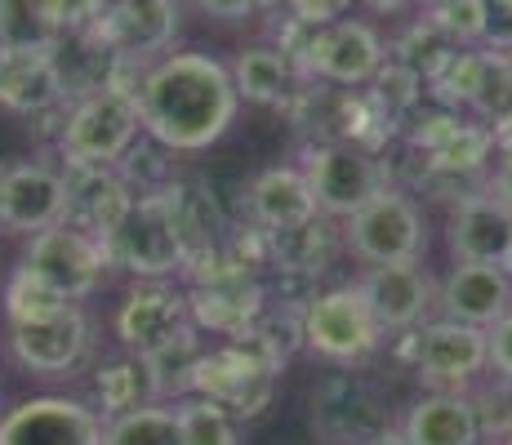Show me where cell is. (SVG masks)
Wrapping results in <instances>:
<instances>
[{
  "instance_id": "obj_35",
  "label": "cell",
  "mask_w": 512,
  "mask_h": 445,
  "mask_svg": "<svg viewBox=\"0 0 512 445\" xmlns=\"http://www.w3.org/2000/svg\"><path fill=\"white\" fill-rule=\"evenodd\" d=\"M58 5V27H63V41L67 36H94L98 32V23H103V14H107V5L112 0H54Z\"/></svg>"
},
{
  "instance_id": "obj_42",
  "label": "cell",
  "mask_w": 512,
  "mask_h": 445,
  "mask_svg": "<svg viewBox=\"0 0 512 445\" xmlns=\"http://www.w3.org/2000/svg\"><path fill=\"white\" fill-rule=\"evenodd\" d=\"M361 445H410V441L401 437V428H383V432H374V437L361 441Z\"/></svg>"
},
{
  "instance_id": "obj_7",
  "label": "cell",
  "mask_w": 512,
  "mask_h": 445,
  "mask_svg": "<svg viewBox=\"0 0 512 445\" xmlns=\"http://www.w3.org/2000/svg\"><path fill=\"white\" fill-rule=\"evenodd\" d=\"M107 263L125 267V272L143 276V281H165V276H179L187 267L183 241L174 232L170 205L165 196H134V205L125 210V219L116 223V232L103 241Z\"/></svg>"
},
{
  "instance_id": "obj_30",
  "label": "cell",
  "mask_w": 512,
  "mask_h": 445,
  "mask_svg": "<svg viewBox=\"0 0 512 445\" xmlns=\"http://www.w3.org/2000/svg\"><path fill=\"white\" fill-rule=\"evenodd\" d=\"M174 419H179L183 445H241V437H236V419L219 401L183 397V401H174Z\"/></svg>"
},
{
  "instance_id": "obj_20",
  "label": "cell",
  "mask_w": 512,
  "mask_h": 445,
  "mask_svg": "<svg viewBox=\"0 0 512 445\" xmlns=\"http://www.w3.org/2000/svg\"><path fill=\"white\" fill-rule=\"evenodd\" d=\"M446 321H464L490 330L499 316L512 312V281L499 263H455L437 294Z\"/></svg>"
},
{
  "instance_id": "obj_9",
  "label": "cell",
  "mask_w": 512,
  "mask_h": 445,
  "mask_svg": "<svg viewBox=\"0 0 512 445\" xmlns=\"http://www.w3.org/2000/svg\"><path fill=\"white\" fill-rule=\"evenodd\" d=\"M23 267L41 276L58 299L81 303L103 285V272L112 263H107L103 241L76 232L72 223H58V227H45V232L32 236V245H27V254H23Z\"/></svg>"
},
{
  "instance_id": "obj_33",
  "label": "cell",
  "mask_w": 512,
  "mask_h": 445,
  "mask_svg": "<svg viewBox=\"0 0 512 445\" xmlns=\"http://www.w3.org/2000/svg\"><path fill=\"white\" fill-rule=\"evenodd\" d=\"M0 303H5L9 325H23V321H41V316L58 312L67 299H58V294L49 290L41 276L27 272V267L18 263L14 272H9V281H5V294H0Z\"/></svg>"
},
{
  "instance_id": "obj_32",
  "label": "cell",
  "mask_w": 512,
  "mask_h": 445,
  "mask_svg": "<svg viewBox=\"0 0 512 445\" xmlns=\"http://www.w3.org/2000/svg\"><path fill=\"white\" fill-rule=\"evenodd\" d=\"M472 112L481 116V125H499L512 116V54H481V81L472 94Z\"/></svg>"
},
{
  "instance_id": "obj_38",
  "label": "cell",
  "mask_w": 512,
  "mask_h": 445,
  "mask_svg": "<svg viewBox=\"0 0 512 445\" xmlns=\"http://www.w3.org/2000/svg\"><path fill=\"white\" fill-rule=\"evenodd\" d=\"M348 5L352 0H285V14L326 27V23H334V18H348Z\"/></svg>"
},
{
  "instance_id": "obj_27",
  "label": "cell",
  "mask_w": 512,
  "mask_h": 445,
  "mask_svg": "<svg viewBox=\"0 0 512 445\" xmlns=\"http://www.w3.org/2000/svg\"><path fill=\"white\" fill-rule=\"evenodd\" d=\"M63 27H58L54 0H0V49H58Z\"/></svg>"
},
{
  "instance_id": "obj_24",
  "label": "cell",
  "mask_w": 512,
  "mask_h": 445,
  "mask_svg": "<svg viewBox=\"0 0 512 445\" xmlns=\"http://www.w3.org/2000/svg\"><path fill=\"white\" fill-rule=\"evenodd\" d=\"M232 85H236V98L254 107H290L299 98V76H294L290 58L281 54L277 45H250L232 58Z\"/></svg>"
},
{
  "instance_id": "obj_10",
  "label": "cell",
  "mask_w": 512,
  "mask_h": 445,
  "mask_svg": "<svg viewBox=\"0 0 512 445\" xmlns=\"http://www.w3.org/2000/svg\"><path fill=\"white\" fill-rule=\"evenodd\" d=\"M388 428L383 392L352 370L326 374L312 388V432L330 445H361Z\"/></svg>"
},
{
  "instance_id": "obj_21",
  "label": "cell",
  "mask_w": 512,
  "mask_h": 445,
  "mask_svg": "<svg viewBox=\"0 0 512 445\" xmlns=\"http://www.w3.org/2000/svg\"><path fill=\"white\" fill-rule=\"evenodd\" d=\"M508 236H512V214L481 187V192H472L455 205L446 241L455 263H499L508 250Z\"/></svg>"
},
{
  "instance_id": "obj_28",
  "label": "cell",
  "mask_w": 512,
  "mask_h": 445,
  "mask_svg": "<svg viewBox=\"0 0 512 445\" xmlns=\"http://www.w3.org/2000/svg\"><path fill=\"white\" fill-rule=\"evenodd\" d=\"M459 45H450L446 36L437 32V23L432 18H419V23H410L406 32L397 36V45H392V63H401L410 76H419L423 85H432V76L441 72V67L455 58Z\"/></svg>"
},
{
  "instance_id": "obj_18",
  "label": "cell",
  "mask_w": 512,
  "mask_h": 445,
  "mask_svg": "<svg viewBox=\"0 0 512 445\" xmlns=\"http://www.w3.org/2000/svg\"><path fill=\"white\" fill-rule=\"evenodd\" d=\"M67 178V219L76 232L94 236V241H107L116 232V223L125 219V210L134 205V192L116 165H72L63 170Z\"/></svg>"
},
{
  "instance_id": "obj_3",
  "label": "cell",
  "mask_w": 512,
  "mask_h": 445,
  "mask_svg": "<svg viewBox=\"0 0 512 445\" xmlns=\"http://www.w3.org/2000/svg\"><path fill=\"white\" fill-rule=\"evenodd\" d=\"M143 134L139 103L125 89H94L81 94L63 116L54 147L63 156V165H116Z\"/></svg>"
},
{
  "instance_id": "obj_36",
  "label": "cell",
  "mask_w": 512,
  "mask_h": 445,
  "mask_svg": "<svg viewBox=\"0 0 512 445\" xmlns=\"http://www.w3.org/2000/svg\"><path fill=\"white\" fill-rule=\"evenodd\" d=\"M481 49L512 54V0H481Z\"/></svg>"
},
{
  "instance_id": "obj_12",
  "label": "cell",
  "mask_w": 512,
  "mask_h": 445,
  "mask_svg": "<svg viewBox=\"0 0 512 445\" xmlns=\"http://www.w3.org/2000/svg\"><path fill=\"white\" fill-rule=\"evenodd\" d=\"M179 36V0H112L94 36L85 41L103 45L116 58L156 63Z\"/></svg>"
},
{
  "instance_id": "obj_40",
  "label": "cell",
  "mask_w": 512,
  "mask_h": 445,
  "mask_svg": "<svg viewBox=\"0 0 512 445\" xmlns=\"http://www.w3.org/2000/svg\"><path fill=\"white\" fill-rule=\"evenodd\" d=\"M486 192L512 214V165H495V174H486Z\"/></svg>"
},
{
  "instance_id": "obj_37",
  "label": "cell",
  "mask_w": 512,
  "mask_h": 445,
  "mask_svg": "<svg viewBox=\"0 0 512 445\" xmlns=\"http://www.w3.org/2000/svg\"><path fill=\"white\" fill-rule=\"evenodd\" d=\"M486 352H490V370L512 383V312L499 316L486 330Z\"/></svg>"
},
{
  "instance_id": "obj_13",
  "label": "cell",
  "mask_w": 512,
  "mask_h": 445,
  "mask_svg": "<svg viewBox=\"0 0 512 445\" xmlns=\"http://www.w3.org/2000/svg\"><path fill=\"white\" fill-rule=\"evenodd\" d=\"M9 352L23 370L58 379V374L76 370L81 356L90 352V316L76 303H63L58 312L41 316V321L9 325Z\"/></svg>"
},
{
  "instance_id": "obj_29",
  "label": "cell",
  "mask_w": 512,
  "mask_h": 445,
  "mask_svg": "<svg viewBox=\"0 0 512 445\" xmlns=\"http://www.w3.org/2000/svg\"><path fill=\"white\" fill-rule=\"evenodd\" d=\"M103 445H183L174 405H143V410L103 419Z\"/></svg>"
},
{
  "instance_id": "obj_2",
  "label": "cell",
  "mask_w": 512,
  "mask_h": 445,
  "mask_svg": "<svg viewBox=\"0 0 512 445\" xmlns=\"http://www.w3.org/2000/svg\"><path fill=\"white\" fill-rule=\"evenodd\" d=\"M285 365L268 348L241 334L223 348H205L192 370V392L187 397L219 401L232 419H259L277 397V379Z\"/></svg>"
},
{
  "instance_id": "obj_5",
  "label": "cell",
  "mask_w": 512,
  "mask_h": 445,
  "mask_svg": "<svg viewBox=\"0 0 512 445\" xmlns=\"http://www.w3.org/2000/svg\"><path fill=\"white\" fill-rule=\"evenodd\" d=\"M343 241L361 263L383 267V263H419L428 254V223L423 210L397 187H383L370 196L343 227Z\"/></svg>"
},
{
  "instance_id": "obj_15",
  "label": "cell",
  "mask_w": 512,
  "mask_h": 445,
  "mask_svg": "<svg viewBox=\"0 0 512 445\" xmlns=\"http://www.w3.org/2000/svg\"><path fill=\"white\" fill-rule=\"evenodd\" d=\"M0 445H103V419L85 401L32 397L5 410Z\"/></svg>"
},
{
  "instance_id": "obj_41",
  "label": "cell",
  "mask_w": 512,
  "mask_h": 445,
  "mask_svg": "<svg viewBox=\"0 0 512 445\" xmlns=\"http://www.w3.org/2000/svg\"><path fill=\"white\" fill-rule=\"evenodd\" d=\"M490 143H495V165H512V116L490 125Z\"/></svg>"
},
{
  "instance_id": "obj_25",
  "label": "cell",
  "mask_w": 512,
  "mask_h": 445,
  "mask_svg": "<svg viewBox=\"0 0 512 445\" xmlns=\"http://www.w3.org/2000/svg\"><path fill=\"white\" fill-rule=\"evenodd\" d=\"M156 379L147 356H112L94 370V414L98 419H116V414L143 410V405H156Z\"/></svg>"
},
{
  "instance_id": "obj_34",
  "label": "cell",
  "mask_w": 512,
  "mask_h": 445,
  "mask_svg": "<svg viewBox=\"0 0 512 445\" xmlns=\"http://www.w3.org/2000/svg\"><path fill=\"white\" fill-rule=\"evenodd\" d=\"M437 32L459 49H481V0H441L428 9Z\"/></svg>"
},
{
  "instance_id": "obj_23",
  "label": "cell",
  "mask_w": 512,
  "mask_h": 445,
  "mask_svg": "<svg viewBox=\"0 0 512 445\" xmlns=\"http://www.w3.org/2000/svg\"><path fill=\"white\" fill-rule=\"evenodd\" d=\"M401 437L410 445H477L481 410L468 392H432V397L410 405Z\"/></svg>"
},
{
  "instance_id": "obj_8",
  "label": "cell",
  "mask_w": 512,
  "mask_h": 445,
  "mask_svg": "<svg viewBox=\"0 0 512 445\" xmlns=\"http://www.w3.org/2000/svg\"><path fill=\"white\" fill-rule=\"evenodd\" d=\"M401 361H410V370L437 392H464L481 370H490L486 330L446 321V316L432 325H415L401 334Z\"/></svg>"
},
{
  "instance_id": "obj_16",
  "label": "cell",
  "mask_w": 512,
  "mask_h": 445,
  "mask_svg": "<svg viewBox=\"0 0 512 445\" xmlns=\"http://www.w3.org/2000/svg\"><path fill=\"white\" fill-rule=\"evenodd\" d=\"M67 219V178L45 161L0 170V227L5 232H45Z\"/></svg>"
},
{
  "instance_id": "obj_22",
  "label": "cell",
  "mask_w": 512,
  "mask_h": 445,
  "mask_svg": "<svg viewBox=\"0 0 512 445\" xmlns=\"http://www.w3.org/2000/svg\"><path fill=\"white\" fill-rule=\"evenodd\" d=\"M245 205L263 232H285V227L317 219V201H312V187L299 165H272V170L254 174L245 187Z\"/></svg>"
},
{
  "instance_id": "obj_46",
  "label": "cell",
  "mask_w": 512,
  "mask_h": 445,
  "mask_svg": "<svg viewBox=\"0 0 512 445\" xmlns=\"http://www.w3.org/2000/svg\"><path fill=\"white\" fill-rule=\"evenodd\" d=\"M415 5H423V9H432V5H441V0H415Z\"/></svg>"
},
{
  "instance_id": "obj_45",
  "label": "cell",
  "mask_w": 512,
  "mask_h": 445,
  "mask_svg": "<svg viewBox=\"0 0 512 445\" xmlns=\"http://www.w3.org/2000/svg\"><path fill=\"white\" fill-rule=\"evenodd\" d=\"M499 267H504L508 281H512V236H508V250H504V259H499Z\"/></svg>"
},
{
  "instance_id": "obj_43",
  "label": "cell",
  "mask_w": 512,
  "mask_h": 445,
  "mask_svg": "<svg viewBox=\"0 0 512 445\" xmlns=\"http://www.w3.org/2000/svg\"><path fill=\"white\" fill-rule=\"evenodd\" d=\"M366 9H374V14H397L401 5H410V0H361Z\"/></svg>"
},
{
  "instance_id": "obj_39",
  "label": "cell",
  "mask_w": 512,
  "mask_h": 445,
  "mask_svg": "<svg viewBox=\"0 0 512 445\" xmlns=\"http://www.w3.org/2000/svg\"><path fill=\"white\" fill-rule=\"evenodd\" d=\"M263 0H196V9L210 18H223V23H236V18H250Z\"/></svg>"
},
{
  "instance_id": "obj_6",
  "label": "cell",
  "mask_w": 512,
  "mask_h": 445,
  "mask_svg": "<svg viewBox=\"0 0 512 445\" xmlns=\"http://www.w3.org/2000/svg\"><path fill=\"white\" fill-rule=\"evenodd\" d=\"M383 330L370 316L357 285H334L303 303V348L334 365H361L379 352Z\"/></svg>"
},
{
  "instance_id": "obj_19",
  "label": "cell",
  "mask_w": 512,
  "mask_h": 445,
  "mask_svg": "<svg viewBox=\"0 0 512 445\" xmlns=\"http://www.w3.org/2000/svg\"><path fill=\"white\" fill-rule=\"evenodd\" d=\"M67 103V81L54 49H0V107L41 116Z\"/></svg>"
},
{
  "instance_id": "obj_26",
  "label": "cell",
  "mask_w": 512,
  "mask_h": 445,
  "mask_svg": "<svg viewBox=\"0 0 512 445\" xmlns=\"http://www.w3.org/2000/svg\"><path fill=\"white\" fill-rule=\"evenodd\" d=\"M330 263H334V232L321 214L299 227H285V232H268V267H277L281 276L312 281Z\"/></svg>"
},
{
  "instance_id": "obj_44",
  "label": "cell",
  "mask_w": 512,
  "mask_h": 445,
  "mask_svg": "<svg viewBox=\"0 0 512 445\" xmlns=\"http://www.w3.org/2000/svg\"><path fill=\"white\" fill-rule=\"evenodd\" d=\"M499 441H504V445H512V405H508L504 423H499Z\"/></svg>"
},
{
  "instance_id": "obj_4",
  "label": "cell",
  "mask_w": 512,
  "mask_h": 445,
  "mask_svg": "<svg viewBox=\"0 0 512 445\" xmlns=\"http://www.w3.org/2000/svg\"><path fill=\"white\" fill-rule=\"evenodd\" d=\"M299 170L312 187L317 214H330V219H352L370 196H379L383 187H388V174H383L379 156L361 143H339V138L303 147Z\"/></svg>"
},
{
  "instance_id": "obj_1",
  "label": "cell",
  "mask_w": 512,
  "mask_h": 445,
  "mask_svg": "<svg viewBox=\"0 0 512 445\" xmlns=\"http://www.w3.org/2000/svg\"><path fill=\"white\" fill-rule=\"evenodd\" d=\"M143 134L161 147L179 152H205L236 121V85L228 63L210 54H161L143 67V81L134 89Z\"/></svg>"
},
{
  "instance_id": "obj_31",
  "label": "cell",
  "mask_w": 512,
  "mask_h": 445,
  "mask_svg": "<svg viewBox=\"0 0 512 445\" xmlns=\"http://www.w3.org/2000/svg\"><path fill=\"white\" fill-rule=\"evenodd\" d=\"M201 339H196V330H187L179 334L174 343H165L161 352H152L147 356V365H152V379H156V397H174V401H183L187 392H192V370H196V361H201Z\"/></svg>"
},
{
  "instance_id": "obj_14",
  "label": "cell",
  "mask_w": 512,
  "mask_h": 445,
  "mask_svg": "<svg viewBox=\"0 0 512 445\" xmlns=\"http://www.w3.org/2000/svg\"><path fill=\"white\" fill-rule=\"evenodd\" d=\"M196 330L192 312H187V290L170 281H143L125 294L121 312H116V339L125 343V352L152 356L165 343H174L179 334Z\"/></svg>"
},
{
  "instance_id": "obj_17",
  "label": "cell",
  "mask_w": 512,
  "mask_h": 445,
  "mask_svg": "<svg viewBox=\"0 0 512 445\" xmlns=\"http://www.w3.org/2000/svg\"><path fill=\"white\" fill-rule=\"evenodd\" d=\"M361 299H366L370 316L379 321L383 334H406L423 325L432 308V276L419 263H383L370 267L357 281Z\"/></svg>"
},
{
  "instance_id": "obj_11",
  "label": "cell",
  "mask_w": 512,
  "mask_h": 445,
  "mask_svg": "<svg viewBox=\"0 0 512 445\" xmlns=\"http://www.w3.org/2000/svg\"><path fill=\"white\" fill-rule=\"evenodd\" d=\"M383 58H388V49H383L379 32L370 23H361V18H334V23L317 27V41L308 49V63H303L299 81L357 89L374 81Z\"/></svg>"
}]
</instances>
